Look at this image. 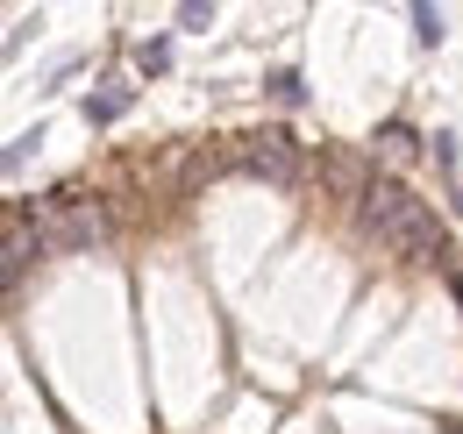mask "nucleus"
<instances>
[{
    "mask_svg": "<svg viewBox=\"0 0 463 434\" xmlns=\"http://www.w3.org/2000/svg\"><path fill=\"white\" fill-rule=\"evenodd\" d=\"M364 228L406 257V264H449V235H442V221L428 214V200H413L400 178H378L371 193H364Z\"/></svg>",
    "mask_w": 463,
    "mask_h": 434,
    "instance_id": "1",
    "label": "nucleus"
},
{
    "mask_svg": "<svg viewBox=\"0 0 463 434\" xmlns=\"http://www.w3.org/2000/svg\"><path fill=\"white\" fill-rule=\"evenodd\" d=\"M235 164H242L250 178H264V185H292V178H299V143H292L286 128H264V136L242 143Z\"/></svg>",
    "mask_w": 463,
    "mask_h": 434,
    "instance_id": "2",
    "label": "nucleus"
},
{
    "mask_svg": "<svg viewBox=\"0 0 463 434\" xmlns=\"http://www.w3.org/2000/svg\"><path fill=\"white\" fill-rule=\"evenodd\" d=\"M43 257H51V250H43L36 221H0V292H14V285L36 271Z\"/></svg>",
    "mask_w": 463,
    "mask_h": 434,
    "instance_id": "3",
    "label": "nucleus"
},
{
    "mask_svg": "<svg viewBox=\"0 0 463 434\" xmlns=\"http://www.w3.org/2000/svg\"><path fill=\"white\" fill-rule=\"evenodd\" d=\"M128 108H136V86H121V79H108V86H100V93L86 100V121H93V128H108V121H121Z\"/></svg>",
    "mask_w": 463,
    "mask_h": 434,
    "instance_id": "4",
    "label": "nucleus"
},
{
    "mask_svg": "<svg viewBox=\"0 0 463 434\" xmlns=\"http://www.w3.org/2000/svg\"><path fill=\"white\" fill-rule=\"evenodd\" d=\"M36 150H43V128H22V136H14L7 150H0V178H14V171L36 157Z\"/></svg>",
    "mask_w": 463,
    "mask_h": 434,
    "instance_id": "5",
    "label": "nucleus"
},
{
    "mask_svg": "<svg viewBox=\"0 0 463 434\" xmlns=\"http://www.w3.org/2000/svg\"><path fill=\"white\" fill-rule=\"evenodd\" d=\"M264 93H271L279 108H307V79H299V71H271V79H264Z\"/></svg>",
    "mask_w": 463,
    "mask_h": 434,
    "instance_id": "6",
    "label": "nucleus"
},
{
    "mask_svg": "<svg viewBox=\"0 0 463 434\" xmlns=\"http://www.w3.org/2000/svg\"><path fill=\"white\" fill-rule=\"evenodd\" d=\"M413 36L420 43H442V7H413Z\"/></svg>",
    "mask_w": 463,
    "mask_h": 434,
    "instance_id": "7",
    "label": "nucleus"
},
{
    "mask_svg": "<svg viewBox=\"0 0 463 434\" xmlns=\"http://www.w3.org/2000/svg\"><path fill=\"white\" fill-rule=\"evenodd\" d=\"M378 150H385V157H406V150H413V128H406V121H392V128L378 136Z\"/></svg>",
    "mask_w": 463,
    "mask_h": 434,
    "instance_id": "8",
    "label": "nucleus"
},
{
    "mask_svg": "<svg viewBox=\"0 0 463 434\" xmlns=\"http://www.w3.org/2000/svg\"><path fill=\"white\" fill-rule=\"evenodd\" d=\"M136 64H143V71H165V64H172V43H165V36H157V43H143Z\"/></svg>",
    "mask_w": 463,
    "mask_h": 434,
    "instance_id": "9",
    "label": "nucleus"
}]
</instances>
